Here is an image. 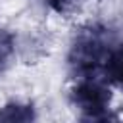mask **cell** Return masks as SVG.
Instances as JSON below:
<instances>
[{
  "mask_svg": "<svg viewBox=\"0 0 123 123\" xmlns=\"http://www.w3.org/2000/svg\"><path fill=\"white\" fill-rule=\"evenodd\" d=\"M12 50H13L12 37L8 33H0V73L6 67V63H8L10 56H12Z\"/></svg>",
  "mask_w": 123,
  "mask_h": 123,
  "instance_id": "5",
  "label": "cell"
},
{
  "mask_svg": "<svg viewBox=\"0 0 123 123\" xmlns=\"http://www.w3.org/2000/svg\"><path fill=\"white\" fill-rule=\"evenodd\" d=\"M108 52H110V44L106 42V33L90 29L77 37L69 52V63L75 75L90 77L96 75V71L104 65Z\"/></svg>",
  "mask_w": 123,
  "mask_h": 123,
  "instance_id": "1",
  "label": "cell"
},
{
  "mask_svg": "<svg viewBox=\"0 0 123 123\" xmlns=\"http://www.w3.org/2000/svg\"><path fill=\"white\" fill-rule=\"evenodd\" d=\"M106 79L117 86H123V44H117L115 48H110L104 65H102Z\"/></svg>",
  "mask_w": 123,
  "mask_h": 123,
  "instance_id": "3",
  "label": "cell"
},
{
  "mask_svg": "<svg viewBox=\"0 0 123 123\" xmlns=\"http://www.w3.org/2000/svg\"><path fill=\"white\" fill-rule=\"evenodd\" d=\"M35 119L33 106L27 104H8L0 110V121H10V123H23Z\"/></svg>",
  "mask_w": 123,
  "mask_h": 123,
  "instance_id": "4",
  "label": "cell"
},
{
  "mask_svg": "<svg viewBox=\"0 0 123 123\" xmlns=\"http://www.w3.org/2000/svg\"><path fill=\"white\" fill-rule=\"evenodd\" d=\"M71 98L85 119L96 121V119H110L111 117L108 113L110 102H111V92L96 75L79 77V81L71 92Z\"/></svg>",
  "mask_w": 123,
  "mask_h": 123,
  "instance_id": "2",
  "label": "cell"
}]
</instances>
